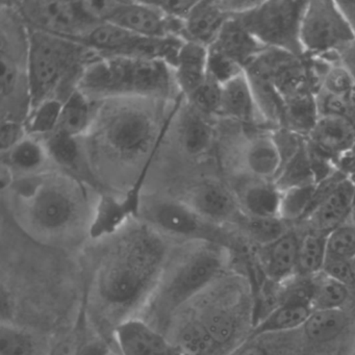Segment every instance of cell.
Masks as SVG:
<instances>
[{"label": "cell", "instance_id": "1", "mask_svg": "<svg viewBox=\"0 0 355 355\" xmlns=\"http://www.w3.org/2000/svg\"><path fill=\"white\" fill-rule=\"evenodd\" d=\"M168 247L149 225L128 230L101 263L96 294L101 303L117 313L141 304L159 286L167 261Z\"/></svg>", "mask_w": 355, "mask_h": 355}, {"label": "cell", "instance_id": "2", "mask_svg": "<svg viewBox=\"0 0 355 355\" xmlns=\"http://www.w3.org/2000/svg\"><path fill=\"white\" fill-rule=\"evenodd\" d=\"M224 261L221 247L213 243H205L187 255L153 292L157 315L169 319L196 300L219 277Z\"/></svg>", "mask_w": 355, "mask_h": 355}, {"label": "cell", "instance_id": "3", "mask_svg": "<svg viewBox=\"0 0 355 355\" xmlns=\"http://www.w3.org/2000/svg\"><path fill=\"white\" fill-rule=\"evenodd\" d=\"M83 47L74 41L28 28L26 84L30 111L51 98L55 89L80 59Z\"/></svg>", "mask_w": 355, "mask_h": 355}, {"label": "cell", "instance_id": "4", "mask_svg": "<svg viewBox=\"0 0 355 355\" xmlns=\"http://www.w3.org/2000/svg\"><path fill=\"white\" fill-rule=\"evenodd\" d=\"M306 5L300 0L259 1L252 9L232 17L267 49L302 58L300 28Z\"/></svg>", "mask_w": 355, "mask_h": 355}, {"label": "cell", "instance_id": "5", "mask_svg": "<svg viewBox=\"0 0 355 355\" xmlns=\"http://www.w3.org/2000/svg\"><path fill=\"white\" fill-rule=\"evenodd\" d=\"M353 41L354 33L338 1H307L300 28L304 57L336 60L338 51Z\"/></svg>", "mask_w": 355, "mask_h": 355}, {"label": "cell", "instance_id": "6", "mask_svg": "<svg viewBox=\"0 0 355 355\" xmlns=\"http://www.w3.org/2000/svg\"><path fill=\"white\" fill-rule=\"evenodd\" d=\"M155 123L144 110L121 107L112 111L101 126L109 148L120 157L132 159L146 153L155 140Z\"/></svg>", "mask_w": 355, "mask_h": 355}, {"label": "cell", "instance_id": "7", "mask_svg": "<svg viewBox=\"0 0 355 355\" xmlns=\"http://www.w3.org/2000/svg\"><path fill=\"white\" fill-rule=\"evenodd\" d=\"M355 205V184L340 170L318 184L313 209L304 220L309 230L329 234L350 220Z\"/></svg>", "mask_w": 355, "mask_h": 355}, {"label": "cell", "instance_id": "8", "mask_svg": "<svg viewBox=\"0 0 355 355\" xmlns=\"http://www.w3.org/2000/svg\"><path fill=\"white\" fill-rule=\"evenodd\" d=\"M28 198L31 223L42 234H63L78 220L80 211L76 198L57 182L37 184Z\"/></svg>", "mask_w": 355, "mask_h": 355}, {"label": "cell", "instance_id": "9", "mask_svg": "<svg viewBox=\"0 0 355 355\" xmlns=\"http://www.w3.org/2000/svg\"><path fill=\"white\" fill-rule=\"evenodd\" d=\"M17 11L30 28L76 42L91 28L71 1H22Z\"/></svg>", "mask_w": 355, "mask_h": 355}, {"label": "cell", "instance_id": "10", "mask_svg": "<svg viewBox=\"0 0 355 355\" xmlns=\"http://www.w3.org/2000/svg\"><path fill=\"white\" fill-rule=\"evenodd\" d=\"M151 227L178 238L205 243H219V232L214 224L205 221L184 201L166 200L155 203L144 211ZM219 245V244H218Z\"/></svg>", "mask_w": 355, "mask_h": 355}, {"label": "cell", "instance_id": "11", "mask_svg": "<svg viewBox=\"0 0 355 355\" xmlns=\"http://www.w3.org/2000/svg\"><path fill=\"white\" fill-rule=\"evenodd\" d=\"M132 58L103 57L87 65L78 90L90 97L132 95Z\"/></svg>", "mask_w": 355, "mask_h": 355}, {"label": "cell", "instance_id": "12", "mask_svg": "<svg viewBox=\"0 0 355 355\" xmlns=\"http://www.w3.org/2000/svg\"><path fill=\"white\" fill-rule=\"evenodd\" d=\"M184 202L214 225L239 224L243 217L234 191L217 180H205L197 184Z\"/></svg>", "mask_w": 355, "mask_h": 355}, {"label": "cell", "instance_id": "13", "mask_svg": "<svg viewBox=\"0 0 355 355\" xmlns=\"http://www.w3.org/2000/svg\"><path fill=\"white\" fill-rule=\"evenodd\" d=\"M115 338L122 355H184L170 338L143 320L120 321Z\"/></svg>", "mask_w": 355, "mask_h": 355}, {"label": "cell", "instance_id": "14", "mask_svg": "<svg viewBox=\"0 0 355 355\" xmlns=\"http://www.w3.org/2000/svg\"><path fill=\"white\" fill-rule=\"evenodd\" d=\"M311 150L338 166L355 145V123L340 117H319L305 138Z\"/></svg>", "mask_w": 355, "mask_h": 355}, {"label": "cell", "instance_id": "15", "mask_svg": "<svg viewBox=\"0 0 355 355\" xmlns=\"http://www.w3.org/2000/svg\"><path fill=\"white\" fill-rule=\"evenodd\" d=\"M242 165L244 174L275 182L282 169V159L272 130L263 128L248 137L243 147Z\"/></svg>", "mask_w": 355, "mask_h": 355}, {"label": "cell", "instance_id": "16", "mask_svg": "<svg viewBox=\"0 0 355 355\" xmlns=\"http://www.w3.org/2000/svg\"><path fill=\"white\" fill-rule=\"evenodd\" d=\"M234 191L243 215L253 218H279L282 191L271 180L243 174Z\"/></svg>", "mask_w": 355, "mask_h": 355}, {"label": "cell", "instance_id": "17", "mask_svg": "<svg viewBox=\"0 0 355 355\" xmlns=\"http://www.w3.org/2000/svg\"><path fill=\"white\" fill-rule=\"evenodd\" d=\"M299 244L300 234L290 228L273 242L259 246L257 257L263 273L278 284L297 274Z\"/></svg>", "mask_w": 355, "mask_h": 355}, {"label": "cell", "instance_id": "18", "mask_svg": "<svg viewBox=\"0 0 355 355\" xmlns=\"http://www.w3.org/2000/svg\"><path fill=\"white\" fill-rule=\"evenodd\" d=\"M109 22L141 38H165L170 36L168 17L153 3L122 1L121 7Z\"/></svg>", "mask_w": 355, "mask_h": 355}, {"label": "cell", "instance_id": "19", "mask_svg": "<svg viewBox=\"0 0 355 355\" xmlns=\"http://www.w3.org/2000/svg\"><path fill=\"white\" fill-rule=\"evenodd\" d=\"M219 116L245 125L263 126L270 130L259 115L245 72L222 86Z\"/></svg>", "mask_w": 355, "mask_h": 355}, {"label": "cell", "instance_id": "20", "mask_svg": "<svg viewBox=\"0 0 355 355\" xmlns=\"http://www.w3.org/2000/svg\"><path fill=\"white\" fill-rule=\"evenodd\" d=\"M230 18L218 1H197L184 20L182 37L186 41L209 47Z\"/></svg>", "mask_w": 355, "mask_h": 355}, {"label": "cell", "instance_id": "21", "mask_svg": "<svg viewBox=\"0 0 355 355\" xmlns=\"http://www.w3.org/2000/svg\"><path fill=\"white\" fill-rule=\"evenodd\" d=\"M141 37L112 22L97 24L76 41L103 57H130Z\"/></svg>", "mask_w": 355, "mask_h": 355}, {"label": "cell", "instance_id": "22", "mask_svg": "<svg viewBox=\"0 0 355 355\" xmlns=\"http://www.w3.org/2000/svg\"><path fill=\"white\" fill-rule=\"evenodd\" d=\"M211 46L240 64L244 70L267 49L234 17H230L226 21Z\"/></svg>", "mask_w": 355, "mask_h": 355}, {"label": "cell", "instance_id": "23", "mask_svg": "<svg viewBox=\"0 0 355 355\" xmlns=\"http://www.w3.org/2000/svg\"><path fill=\"white\" fill-rule=\"evenodd\" d=\"M209 47L186 41L180 49L174 71L175 80L187 97L194 94L207 78Z\"/></svg>", "mask_w": 355, "mask_h": 355}, {"label": "cell", "instance_id": "24", "mask_svg": "<svg viewBox=\"0 0 355 355\" xmlns=\"http://www.w3.org/2000/svg\"><path fill=\"white\" fill-rule=\"evenodd\" d=\"M170 340L184 355H221L223 351L193 311L182 315L174 328L173 338Z\"/></svg>", "mask_w": 355, "mask_h": 355}, {"label": "cell", "instance_id": "25", "mask_svg": "<svg viewBox=\"0 0 355 355\" xmlns=\"http://www.w3.org/2000/svg\"><path fill=\"white\" fill-rule=\"evenodd\" d=\"M51 344L47 338L11 322L0 325V355H51Z\"/></svg>", "mask_w": 355, "mask_h": 355}, {"label": "cell", "instance_id": "26", "mask_svg": "<svg viewBox=\"0 0 355 355\" xmlns=\"http://www.w3.org/2000/svg\"><path fill=\"white\" fill-rule=\"evenodd\" d=\"M180 144L193 157L205 155L214 141V130L207 116L190 105L180 117L178 128Z\"/></svg>", "mask_w": 355, "mask_h": 355}, {"label": "cell", "instance_id": "27", "mask_svg": "<svg viewBox=\"0 0 355 355\" xmlns=\"http://www.w3.org/2000/svg\"><path fill=\"white\" fill-rule=\"evenodd\" d=\"M138 211L132 201L124 197L103 196L99 200L90 226L91 236L94 238L113 234L123 225L128 216Z\"/></svg>", "mask_w": 355, "mask_h": 355}, {"label": "cell", "instance_id": "28", "mask_svg": "<svg viewBox=\"0 0 355 355\" xmlns=\"http://www.w3.org/2000/svg\"><path fill=\"white\" fill-rule=\"evenodd\" d=\"M311 311L309 305L278 304L252 328L250 338L302 328Z\"/></svg>", "mask_w": 355, "mask_h": 355}, {"label": "cell", "instance_id": "29", "mask_svg": "<svg viewBox=\"0 0 355 355\" xmlns=\"http://www.w3.org/2000/svg\"><path fill=\"white\" fill-rule=\"evenodd\" d=\"M319 118L315 95L313 92L301 93L284 101V117L282 128L306 138Z\"/></svg>", "mask_w": 355, "mask_h": 355}, {"label": "cell", "instance_id": "30", "mask_svg": "<svg viewBox=\"0 0 355 355\" xmlns=\"http://www.w3.org/2000/svg\"><path fill=\"white\" fill-rule=\"evenodd\" d=\"M348 313L345 309L313 311L304 325L305 336L315 343H327L336 340L348 327Z\"/></svg>", "mask_w": 355, "mask_h": 355}, {"label": "cell", "instance_id": "31", "mask_svg": "<svg viewBox=\"0 0 355 355\" xmlns=\"http://www.w3.org/2000/svg\"><path fill=\"white\" fill-rule=\"evenodd\" d=\"M193 311L220 349L224 350L232 344L238 331V321L230 309L219 305L205 304Z\"/></svg>", "mask_w": 355, "mask_h": 355}, {"label": "cell", "instance_id": "32", "mask_svg": "<svg viewBox=\"0 0 355 355\" xmlns=\"http://www.w3.org/2000/svg\"><path fill=\"white\" fill-rule=\"evenodd\" d=\"M92 115L90 99L76 89L64 101L57 130L78 138L88 130L92 121Z\"/></svg>", "mask_w": 355, "mask_h": 355}, {"label": "cell", "instance_id": "33", "mask_svg": "<svg viewBox=\"0 0 355 355\" xmlns=\"http://www.w3.org/2000/svg\"><path fill=\"white\" fill-rule=\"evenodd\" d=\"M327 236L311 230L300 234L297 274L313 276L323 271L327 255Z\"/></svg>", "mask_w": 355, "mask_h": 355}, {"label": "cell", "instance_id": "34", "mask_svg": "<svg viewBox=\"0 0 355 355\" xmlns=\"http://www.w3.org/2000/svg\"><path fill=\"white\" fill-rule=\"evenodd\" d=\"M318 184H304L282 191L279 218L286 223H302L313 209Z\"/></svg>", "mask_w": 355, "mask_h": 355}, {"label": "cell", "instance_id": "35", "mask_svg": "<svg viewBox=\"0 0 355 355\" xmlns=\"http://www.w3.org/2000/svg\"><path fill=\"white\" fill-rule=\"evenodd\" d=\"M311 298L313 311L345 309L350 299V288L326 275L324 272L313 276Z\"/></svg>", "mask_w": 355, "mask_h": 355}, {"label": "cell", "instance_id": "36", "mask_svg": "<svg viewBox=\"0 0 355 355\" xmlns=\"http://www.w3.org/2000/svg\"><path fill=\"white\" fill-rule=\"evenodd\" d=\"M6 155L7 166L24 173L38 171L49 157L45 143L40 142L33 136H26Z\"/></svg>", "mask_w": 355, "mask_h": 355}, {"label": "cell", "instance_id": "37", "mask_svg": "<svg viewBox=\"0 0 355 355\" xmlns=\"http://www.w3.org/2000/svg\"><path fill=\"white\" fill-rule=\"evenodd\" d=\"M274 182L280 191L304 184H317L307 153L306 141L290 159L282 164L279 174Z\"/></svg>", "mask_w": 355, "mask_h": 355}, {"label": "cell", "instance_id": "38", "mask_svg": "<svg viewBox=\"0 0 355 355\" xmlns=\"http://www.w3.org/2000/svg\"><path fill=\"white\" fill-rule=\"evenodd\" d=\"M64 101L58 98L46 99L31 110V117L26 123L28 136L49 137L57 132Z\"/></svg>", "mask_w": 355, "mask_h": 355}, {"label": "cell", "instance_id": "39", "mask_svg": "<svg viewBox=\"0 0 355 355\" xmlns=\"http://www.w3.org/2000/svg\"><path fill=\"white\" fill-rule=\"evenodd\" d=\"M239 225L259 246L269 244L290 230V224L280 218H253L243 215Z\"/></svg>", "mask_w": 355, "mask_h": 355}, {"label": "cell", "instance_id": "40", "mask_svg": "<svg viewBox=\"0 0 355 355\" xmlns=\"http://www.w3.org/2000/svg\"><path fill=\"white\" fill-rule=\"evenodd\" d=\"M76 139L61 132H55L45 139L49 157L58 165L70 170H78L80 153Z\"/></svg>", "mask_w": 355, "mask_h": 355}, {"label": "cell", "instance_id": "41", "mask_svg": "<svg viewBox=\"0 0 355 355\" xmlns=\"http://www.w3.org/2000/svg\"><path fill=\"white\" fill-rule=\"evenodd\" d=\"M279 304H301L311 306L313 288V276L295 274L292 277L279 284Z\"/></svg>", "mask_w": 355, "mask_h": 355}, {"label": "cell", "instance_id": "42", "mask_svg": "<svg viewBox=\"0 0 355 355\" xmlns=\"http://www.w3.org/2000/svg\"><path fill=\"white\" fill-rule=\"evenodd\" d=\"M326 257L345 261L355 259L354 222H346L328 234Z\"/></svg>", "mask_w": 355, "mask_h": 355}, {"label": "cell", "instance_id": "43", "mask_svg": "<svg viewBox=\"0 0 355 355\" xmlns=\"http://www.w3.org/2000/svg\"><path fill=\"white\" fill-rule=\"evenodd\" d=\"M245 70L240 64L228 58L214 47H209L207 55V76L218 84L225 85L236 76L244 73Z\"/></svg>", "mask_w": 355, "mask_h": 355}, {"label": "cell", "instance_id": "44", "mask_svg": "<svg viewBox=\"0 0 355 355\" xmlns=\"http://www.w3.org/2000/svg\"><path fill=\"white\" fill-rule=\"evenodd\" d=\"M221 85L207 76L200 88L189 97L191 105L203 115L219 116L221 105Z\"/></svg>", "mask_w": 355, "mask_h": 355}, {"label": "cell", "instance_id": "45", "mask_svg": "<svg viewBox=\"0 0 355 355\" xmlns=\"http://www.w3.org/2000/svg\"><path fill=\"white\" fill-rule=\"evenodd\" d=\"M354 88V78L349 73L348 70L340 62H334L330 64L327 71L324 74L319 90L345 99Z\"/></svg>", "mask_w": 355, "mask_h": 355}, {"label": "cell", "instance_id": "46", "mask_svg": "<svg viewBox=\"0 0 355 355\" xmlns=\"http://www.w3.org/2000/svg\"><path fill=\"white\" fill-rule=\"evenodd\" d=\"M78 11L91 28L109 22L121 7L122 1H76Z\"/></svg>", "mask_w": 355, "mask_h": 355}, {"label": "cell", "instance_id": "47", "mask_svg": "<svg viewBox=\"0 0 355 355\" xmlns=\"http://www.w3.org/2000/svg\"><path fill=\"white\" fill-rule=\"evenodd\" d=\"M1 99L3 105L9 101L17 90L20 82L19 68L11 53L1 51Z\"/></svg>", "mask_w": 355, "mask_h": 355}, {"label": "cell", "instance_id": "48", "mask_svg": "<svg viewBox=\"0 0 355 355\" xmlns=\"http://www.w3.org/2000/svg\"><path fill=\"white\" fill-rule=\"evenodd\" d=\"M87 327L88 325L84 315V317L80 318V321L76 323L73 329L70 330L57 342L53 343L51 355H78Z\"/></svg>", "mask_w": 355, "mask_h": 355}, {"label": "cell", "instance_id": "49", "mask_svg": "<svg viewBox=\"0 0 355 355\" xmlns=\"http://www.w3.org/2000/svg\"><path fill=\"white\" fill-rule=\"evenodd\" d=\"M26 136L28 134L26 124L14 118L3 117L0 126V145L3 153L13 148Z\"/></svg>", "mask_w": 355, "mask_h": 355}, {"label": "cell", "instance_id": "50", "mask_svg": "<svg viewBox=\"0 0 355 355\" xmlns=\"http://www.w3.org/2000/svg\"><path fill=\"white\" fill-rule=\"evenodd\" d=\"M326 275L342 282L348 288H355L354 273L351 261L326 257L323 271Z\"/></svg>", "mask_w": 355, "mask_h": 355}, {"label": "cell", "instance_id": "51", "mask_svg": "<svg viewBox=\"0 0 355 355\" xmlns=\"http://www.w3.org/2000/svg\"><path fill=\"white\" fill-rule=\"evenodd\" d=\"M78 355H110V346L105 338L87 327Z\"/></svg>", "mask_w": 355, "mask_h": 355}, {"label": "cell", "instance_id": "52", "mask_svg": "<svg viewBox=\"0 0 355 355\" xmlns=\"http://www.w3.org/2000/svg\"><path fill=\"white\" fill-rule=\"evenodd\" d=\"M197 1H180V0H170V1H159L153 3L155 8L159 10L167 17L178 18L184 20L189 15Z\"/></svg>", "mask_w": 355, "mask_h": 355}, {"label": "cell", "instance_id": "53", "mask_svg": "<svg viewBox=\"0 0 355 355\" xmlns=\"http://www.w3.org/2000/svg\"><path fill=\"white\" fill-rule=\"evenodd\" d=\"M338 62L348 70L355 80V41L338 51Z\"/></svg>", "mask_w": 355, "mask_h": 355}, {"label": "cell", "instance_id": "54", "mask_svg": "<svg viewBox=\"0 0 355 355\" xmlns=\"http://www.w3.org/2000/svg\"><path fill=\"white\" fill-rule=\"evenodd\" d=\"M338 169L355 184V145L352 150L340 162Z\"/></svg>", "mask_w": 355, "mask_h": 355}, {"label": "cell", "instance_id": "55", "mask_svg": "<svg viewBox=\"0 0 355 355\" xmlns=\"http://www.w3.org/2000/svg\"><path fill=\"white\" fill-rule=\"evenodd\" d=\"M226 355H270L269 352L263 347L253 343H247L243 346L239 347L236 350Z\"/></svg>", "mask_w": 355, "mask_h": 355}, {"label": "cell", "instance_id": "56", "mask_svg": "<svg viewBox=\"0 0 355 355\" xmlns=\"http://www.w3.org/2000/svg\"><path fill=\"white\" fill-rule=\"evenodd\" d=\"M338 5L355 35V1H338Z\"/></svg>", "mask_w": 355, "mask_h": 355}, {"label": "cell", "instance_id": "57", "mask_svg": "<svg viewBox=\"0 0 355 355\" xmlns=\"http://www.w3.org/2000/svg\"><path fill=\"white\" fill-rule=\"evenodd\" d=\"M11 168L9 166H3L1 169V188L5 190L7 187L12 184Z\"/></svg>", "mask_w": 355, "mask_h": 355}, {"label": "cell", "instance_id": "58", "mask_svg": "<svg viewBox=\"0 0 355 355\" xmlns=\"http://www.w3.org/2000/svg\"><path fill=\"white\" fill-rule=\"evenodd\" d=\"M351 265H352L353 273H354L355 278V259H353L352 261H351Z\"/></svg>", "mask_w": 355, "mask_h": 355}]
</instances>
